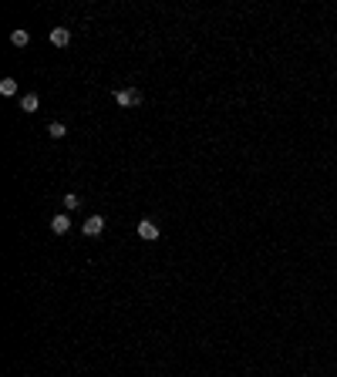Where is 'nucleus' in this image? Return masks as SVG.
<instances>
[{
  "instance_id": "nucleus-9",
  "label": "nucleus",
  "mask_w": 337,
  "mask_h": 377,
  "mask_svg": "<svg viewBox=\"0 0 337 377\" xmlns=\"http://www.w3.org/2000/svg\"><path fill=\"white\" fill-rule=\"evenodd\" d=\"M48 135H51V138H65V135H68L65 121H54V125H51V128H48Z\"/></svg>"
},
{
  "instance_id": "nucleus-10",
  "label": "nucleus",
  "mask_w": 337,
  "mask_h": 377,
  "mask_svg": "<svg viewBox=\"0 0 337 377\" xmlns=\"http://www.w3.org/2000/svg\"><path fill=\"white\" fill-rule=\"evenodd\" d=\"M78 206H81V199H78L74 192H68V195H65V209H78Z\"/></svg>"
},
{
  "instance_id": "nucleus-2",
  "label": "nucleus",
  "mask_w": 337,
  "mask_h": 377,
  "mask_svg": "<svg viewBox=\"0 0 337 377\" xmlns=\"http://www.w3.org/2000/svg\"><path fill=\"white\" fill-rule=\"evenodd\" d=\"M138 239L155 242V239H159V226H155L152 219H142V223H138Z\"/></svg>"
},
{
  "instance_id": "nucleus-4",
  "label": "nucleus",
  "mask_w": 337,
  "mask_h": 377,
  "mask_svg": "<svg viewBox=\"0 0 337 377\" xmlns=\"http://www.w3.org/2000/svg\"><path fill=\"white\" fill-rule=\"evenodd\" d=\"M68 40H71V31H68V27H54V31H51V44H54V48H68Z\"/></svg>"
},
{
  "instance_id": "nucleus-7",
  "label": "nucleus",
  "mask_w": 337,
  "mask_h": 377,
  "mask_svg": "<svg viewBox=\"0 0 337 377\" xmlns=\"http://www.w3.org/2000/svg\"><path fill=\"white\" fill-rule=\"evenodd\" d=\"M51 229H54L57 236H65L68 229H71V216H54L51 219Z\"/></svg>"
},
{
  "instance_id": "nucleus-3",
  "label": "nucleus",
  "mask_w": 337,
  "mask_h": 377,
  "mask_svg": "<svg viewBox=\"0 0 337 377\" xmlns=\"http://www.w3.org/2000/svg\"><path fill=\"white\" fill-rule=\"evenodd\" d=\"M81 229H85V236H101V229H104V216H88Z\"/></svg>"
},
{
  "instance_id": "nucleus-5",
  "label": "nucleus",
  "mask_w": 337,
  "mask_h": 377,
  "mask_svg": "<svg viewBox=\"0 0 337 377\" xmlns=\"http://www.w3.org/2000/svg\"><path fill=\"white\" fill-rule=\"evenodd\" d=\"M37 108H40V98L34 95V91H31V95H24V98H20V112L34 115V112H37Z\"/></svg>"
},
{
  "instance_id": "nucleus-1",
  "label": "nucleus",
  "mask_w": 337,
  "mask_h": 377,
  "mask_svg": "<svg viewBox=\"0 0 337 377\" xmlns=\"http://www.w3.org/2000/svg\"><path fill=\"white\" fill-rule=\"evenodd\" d=\"M115 101H118L121 108H138V104H142V91L138 88H118L115 91Z\"/></svg>"
},
{
  "instance_id": "nucleus-6",
  "label": "nucleus",
  "mask_w": 337,
  "mask_h": 377,
  "mask_svg": "<svg viewBox=\"0 0 337 377\" xmlns=\"http://www.w3.org/2000/svg\"><path fill=\"white\" fill-rule=\"evenodd\" d=\"M10 44H14V48H27V44H31V34H27L24 27H17V31H10Z\"/></svg>"
},
{
  "instance_id": "nucleus-8",
  "label": "nucleus",
  "mask_w": 337,
  "mask_h": 377,
  "mask_svg": "<svg viewBox=\"0 0 337 377\" xmlns=\"http://www.w3.org/2000/svg\"><path fill=\"white\" fill-rule=\"evenodd\" d=\"M0 95H17V81L14 78H4V81H0Z\"/></svg>"
}]
</instances>
